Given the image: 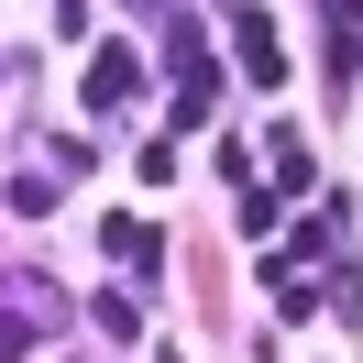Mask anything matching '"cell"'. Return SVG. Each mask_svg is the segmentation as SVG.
<instances>
[{
	"instance_id": "277c9868",
	"label": "cell",
	"mask_w": 363,
	"mask_h": 363,
	"mask_svg": "<svg viewBox=\"0 0 363 363\" xmlns=\"http://www.w3.org/2000/svg\"><path fill=\"white\" fill-rule=\"evenodd\" d=\"M111 253H121V264H155L165 242H155V231H143V220H111Z\"/></svg>"
},
{
	"instance_id": "5b68a950",
	"label": "cell",
	"mask_w": 363,
	"mask_h": 363,
	"mask_svg": "<svg viewBox=\"0 0 363 363\" xmlns=\"http://www.w3.org/2000/svg\"><path fill=\"white\" fill-rule=\"evenodd\" d=\"M33 341H45V330H33V319H11V308H0V363H23Z\"/></svg>"
},
{
	"instance_id": "6da1fadb",
	"label": "cell",
	"mask_w": 363,
	"mask_h": 363,
	"mask_svg": "<svg viewBox=\"0 0 363 363\" xmlns=\"http://www.w3.org/2000/svg\"><path fill=\"white\" fill-rule=\"evenodd\" d=\"M133 89H143V55L133 45H99L89 55V111H133Z\"/></svg>"
},
{
	"instance_id": "3957f363",
	"label": "cell",
	"mask_w": 363,
	"mask_h": 363,
	"mask_svg": "<svg viewBox=\"0 0 363 363\" xmlns=\"http://www.w3.org/2000/svg\"><path fill=\"white\" fill-rule=\"evenodd\" d=\"M0 308H11V319H33V330H55V319H67V297H55L45 275H0Z\"/></svg>"
},
{
	"instance_id": "7a4b0ae2",
	"label": "cell",
	"mask_w": 363,
	"mask_h": 363,
	"mask_svg": "<svg viewBox=\"0 0 363 363\" xmlns=\"http://www.w3.org/2000/svg\"><path fill=\"white\" fill-rule=\"evenodd\" d=\"M231 55H242V77H264V89L286 77V45L264 33V11H242V23H231Z\"/></svg>"
},
{
	"instance_id": "8992f818",
	"label": "cell",
	"mask_w": 363,
	"mask_h": 363,
	"mask_svg": "<svg viewBox=\"0 0 363 363\" xmlns=\"http://www.w3.org/2000/svg\"><path fill=\"white\" fill-rule=\"evenodd\" d=\"M55 11H67V23H89V0H55Z\"/></svg>"
}]
</instances>
